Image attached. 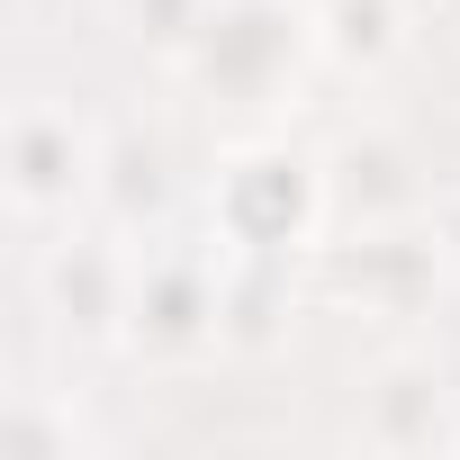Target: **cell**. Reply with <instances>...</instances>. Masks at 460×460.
<instances>
[{
  "mask_svg": "<svg viewBox=\"0 0 460 460\" xmlns=\"http://www.w3.org/2000/svg\"><path fill=\"white\" fill-rule=\"evenodd\" d=\"M100 190V136L64 100H19L0 136V199L19 226H55Z\"/></svg>",
  "mask_w": 460,
  "mask_h": 460,
  "instance_id": "6da1fadb",
  "label": "cell"
},
{
  "mask_svg": "<svg viewBox=\"0 0 460 460\" xmlns=\"http://www.w3.org/2000/svg\"><path fill=\"white\" fill-rule=\"evenodd\" d=\"M316 217H325V172L280 154V145H253V154H235L217 172V235L235 253H253V262L307 244Z\"/></svg>",
  "mask_w": 460,
  "mask_h": 460,
  "instance_id": "7a4b0ae2",
  "label": "cell"
},
{
  "mask_svg": "<svg viewBox=\"0 0 460 460\" xmlns=\"http://www.w3.org/2000/svg\"><path fill=\"white\" fill-rule=\"evenodd\" d=\"M127 343L154 361H181L199 343H226V280L190 244L136 253V298H127Z\"/></svg>",
  "mask_w": 460,
  "mask_h": 460,
  "instance_id": "3957f363",
  "label": "cell"
},
{
  "mask_svg": "<svg viewBox=\"0 0 460 460\" xmlns=\"http://www.w3.org/2000/svg\"><path fill=\"white\" fill-rule=\"evenodd\" d=\"M37 298L64 334L82 343H127V298H136V253L127 235H64L46 262H37Z\"/></svg>",
  "mask_w": 460,
  "mask_h": 460,
  "instance_id": "277c9868",
  "label": "cell"
},
{
  "mask_svg": "<svg viewBox=\"0 0 460 460\" xmlns=\"http://www.w3.org/2000/svg\"><path fill=\"white\" fill-rule=\"evenodd\" d=\"M298 37H307V19H289L280 0H226L208 19V37L190 46V73L226 100H262V91H280Z\"/></svg>",
  "mask_w": 460,
  "mask_h": 460,
  "instance_id": "5b68a950",
  "label": "cell"
},
{
  "mask_svg": "<svg viewBox=\"0 0 460 460\" xmlns=\"http://www.w3.org/2000/svg\"><path fill=\"white\" fill-rule=\"evenodd\" d=\"M307 46L334 73H388L406 46V0H316L307 10Z\"/></svg>",
  "mask_w": 460,
  "mask_h": 460,
  "instance_id": "8992f818",
  "label": "cell"
},
{
  "mask_svg": "<svg viewBox=\"0 0 460 460\" xmlns=\"http://www.w3.org/2000/svg\"><path fill=\"white\" fill-rule=\"evenodd\" d=\"M361 442H379V451H433V442H442V379H433V370H388V379L370 388Z\"/></svg>",
  "mask_w": 460,
  "mask_h": 460,
  "instance_id": "52a82bcc",
  "label": "cell"
},
{
  "mask_svg": "<svg viewBox=\"0 0 460 460\" xmlns=\"http://www.w3.org/2000/svg\"><path fill=\"white\" fill-rule=\"evenodd\" d=\"M91 199L109 208L118 235H136L145 208L163 199V163H154V145H136V136H100V190H91Z\"/></svg>",
  "mask_w": 460,
  "mask_h": 460,
  "instance_id": "ba28073f",
  "label": "cell"
},
{
  "mask_svg": "<svg viewBox=\"0 0 460 460\" xmlns=\"http://www.w3.org/2000/svg\"><path fill=\"white\" fill-rule=\"evenodd\" d=\"M226 10V0H118V19H127V37L136 46H154V55H172V64H190V46L208 37V19Z\"/></svg>",
  "mask_w": 460,
  "mask_h": 460,
  "instance_id": "9c48e42d",
  "label": "cell"
},
{
  "mask_svg": "<svg viewBox=\"0 0 460 460\" xmlns=\"http://www.w3.org/2000/svg\"><path fill=\"white\" fill-rule=\"evenodd\" d=\"M433 244H442V262H460V190H451L442 217H433Z\"/></svg>",
  "mask_w": 460,
  "mask_h": 460,
  "instance_id": "30bf717a",
  "label": "cell"
}]
</instances>
